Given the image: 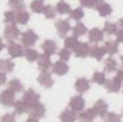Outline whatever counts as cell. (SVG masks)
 <instances>
[{
  "label": "cell",
  "mask_w": 123,
  "mask_h": 122,
  "mask_svg": "<svg viewBox=\"0 0 123 122\" xmlns=\"http://www.w3.org/2000/svg\"><path fill=\"white\" fill-rule=\"evenodd\" d=\"M97 116V114L95 113L93 109H86L80 112V114H79V120L82 122H92L95 120V117Z\"/></svg>",
  "instance_id": "obj_19"
},
{
  "label": "cell",
  "mask_w": 123,
  "mask_h": 122,
  "mask_svg": "<svg viewBox=\"0 0 123 122\" xmlns=\"http://www.w3.org/2000/svg\"><path fill=\"white\" fill-rule=\"evenodd\" d=\"M122 114H123V110H122Z\"/></svg>",
  "instance_id": "obj_50"
},
{
  "label": "cell",
  "mask_w": 123,
  "mask_h": 122,
  "mask_svg": "<svg viewBox=\"0 0 123 122\" xmlns=\"http://www.w3.org/2000/svg\"><path fill=\"white\" fill-rule=\"evenodd\" d=\"M115 78H118L121 82H123V70H122V69L117 71V77H115Z\"/></svg>",
  "instance_id": "obj_45"
},
{
  "label": "cell",
  "mask_w": 123,
  "mask_h": 122,
  "mask_svg": "<svg viewBox=\"0 0 123 122\" xmlns=\"http://www.w3.org/2000/svg\"><path fill=\"white\" fill-rule=\"evenodd\" d=\"M16 92L12 91L11 88L8 90H4L0 95V103H1L4 107H11V105H14L16 103Z\"/></svg>",
  "instance_id": "obj_1"
},
{
  "label": "cell",
  "mask_w": 123,
  "mask_h": 122,
  "mask_svg": "<svg viewBox=\"0 0 123 122\" xmlns=\"http://www.w3.org/2000/svg\"><path fill=\"white\" fill-rule=\"evenodd\" d=\"M14 69V64L11 60H0V71L3 73H9Z\"/></svg>",
  "instance_id": "obj_25"
},
{
  "label": "cell",
  "mask_w": 123,
  "mask_h": 122,
  "mask_svg": "<svg viewBox=\"0 0 123 122\" xmlns=\"http://www.w3.org/2000/svg\"><path fill=\"white\" fill-rule=\"evenodd\" d=\"M71 49H68V48H62V49H60V52H58V56H60V60H62V61H68L69 58H70V56H71Z\"/></svg>",
  "instance_id": "obj_40"
},
{
  "label": "cell",
  "mask_w": 123,
  "mask_h": 122,
  "mask_svg": "<svg viewBox=\"0 0 123 122\" xmlns=\"http://www.w3.org/2000/svg\"><path fill=\"white\" fill-rule=\"evenodd\" d=\"M76 118H78V116H76L75 110L70 109V108H69V109H65L61 114H60V121L61 122H75Z\"/></svg>",
  "instance_id": "obj_15"
},
{
  "label": "cell",
  "mask_w": 123,
  "mask_h": 122,
  "mask_svg": "<svg viewBox=\"0 0 123 122\" xmlns=\"http://www.w3.org/2000/svg\"><path fill=\"white\" fill-rule=\"evenodd\" d=\"M9 6L16 11H22L25 9V1L24 0H9Z\"/></svg>",
  "instance_id": "obj_37"
},
{
  "label": "cell",
  "mask_w": 123,
  "mask_h": 122,
  "mask_svg": "<svg viewBox=\"0 0 123 122\" xmlns=\"http://www.w3.org/2000/svg\"><path fill=\"white\" fill-rule=\"evenodd\" d=\"M92 109L95 110V113L97 114V116L104 118L106 114H108V104H106L104 100H98V101H96V104L93 105Z\"/></svg>",
  "instance_id": "obj_13"
},
{
  "label": "cell",
  "mask_w": 123,
  "mask_h": 122,
  "mask_svg": "<svg viewBox=\"0 0 123 122\" xmlns=\"http://www.w3.org/2000/svg\"><path fill=\"white\" fill-rule=\"evenodd\" d=\"M56 9H57V13H60V14H70L71 13L70 5H69L66 1H64V0H61V1L57 3Z\"/></svg>",
  "instance_id": "obj_22"
},
{
  "label": "cell",
  "mask_w": 123,
  "mask_h": 122,
  "mask_svg": "<svg viewBox=\"0 0 123 122\" xmlns=\"http://www.w3.org/2000/svg\"><path fill=\"white\" fill-rule=\"evenodd\" d=\"M52 71H53L55 74H57V75H65V74L69 71V65L66 64L65 61L58 60L57 62H55V64H53Z\"/></svg>",
  "instance_id": "obj_9"
},
{
  "label": "cell",
  "mask_w": 123,
  "mask_h": 122,
  "mask_svg": "<svg viewBox=\"0 0 123 122\" xmlns=\"http://www.w3.org/2000/svg\"><path fill=\"white\" fill-rule=\"evenodd\" d=\"M38 82L45 88H49L53 86V79H52L51 74H49L48 71H42L38 77Z\"/></svg>",
  "instance_id": "obj_14"
},
{
  "label": "cell",
  "mask_w": 123,
  "mask_h": 122,
  "mask_svg": "<svg viewBox=\"0 0 123 122\" xmlns=\"http://www.w3.org/2000/svg\"><path fill=\"white\" fill-rule=\"evenodd\" d=\"M121 61H122V65H123V55L121 56Z\"/></svg>",
  "instance_id": "obj_49"
},
{
  "label": "cell",
  "mask_w": 123,
  "mask_h": 122,
  "mask_svg": "<svg viewBox=\"0 0 123 122\" xmlns=\"http://www.w3.org/2000/svg\"><path fill=\"white\" fill-rule=\"evenodd\" d=\"M92 81L97 84H105L106 82V77H105V73H100V71H95L93 73V77H92Z\"/></svg>",
  "instance_id": "obj_36"
},
{
  "label": "cell",
  "mask_w": 123,
  "mask_h": 122,
  "mask_svg": "<svg viewBox=\"0 0 123 122\" xmlns=\"http://www.w3.org/2000/svg\"><path fill=\"white\" fill-rule=\"evenodd\" d=\"M83 16H84V12H83V9L80 8V6H79V8H76V9H74V11H71V13H70V18L76 19V21L82 19Z\"/></svg>",
  "instance_id": "obj_39"
},
{
  "label": "cell",
  "mask_w": 123,
  "mask_h": 122,
  "mask_svg": "<svg viewBox=\"0 0 123 122\" xmlns=\"http://www.w3.org/2000/svg\"><path fill=\"white\" fill-rule=\"evenodd\" d=\"M89 45L88 43H84V42H78L76 45L73 48V52L76 57H80V58H84L89 55Z\"/></svg>",
  "instance_id": "obj_3"
},
{
  "label": "cell",
  "mask_w": 123,
  "mask_h": 122,
  "mask_svg": "<svg viewBox=\"0 0 123 122\" xmlns=\"http://www.w3.org/2000/svg\"><path fill=\"white\" fill-rule=\"evenodd\" d=\"M97 11H98V14L101 16V17H106V16L111 14L113 8H111V5L108 4V3H101V4L97 6Z\"/></svg>",
  "instance_id": "obj_23"
},
{
  "label": "cell",
  "mask_w": 123,
  "mask_h": 122,
  "mask_svg": "<svg viewBox=\"0 0 123 122\" xmlns=\"http://www.w3.org/2000/svg\"><path fill=\"white\" fill-rule=\"evenodd\" d=\"M105 87L109 92H118L122 87V82L118 78H113V79H109L105 82Z\"/></svg>",
  "instance_id": "obj_16"
},
{
  "label": "cell",
  "mask_w": 123,
  "mask_h": 122,
  "mask_svg": "<svg viewBox=\"0 0 123 122\" xmlns=\"http://www.w3.org/2000/svg\"><path fill=\"white\" fill-rule=\"evenodd\" d=\"M105 49H106V53L109 55H114L118 52V48H119V42L118 40H108L105 43Z\"/></svg>",
  "instance_id": "obj_21"
},
{
  "label": "cell",
  "mask_w": 123,
  "mask_h": 122,
  "mask_svg": "<svg viewBox=\"0 0 123 122\" xmlns=\"http://www.w3.org/2000/svg\"><path fill=\"white\" fill-rule=\"evenodd\" d=\"M19 37V30L16 27V25H8L4 30V38L8 42H13Z\"/></svg>",
  "instance_id": "obj_6"
},
{
  "label": "cell",
  "mask_w": 123,
  "mask_h": 122,
  "mask_svg": "<svg viewBox=\"0 0 123 122\" xmlns=\"http://www.w3.org/2000/svg\"><path fill=\"white\" fill-rule=\"evenodd\" d=\"M43 14H44L45 18H55L56 14H57V9L52 5H45L44 11H43Z\"/></svg>",
  "instance_id": "obj_31"
},
{
  "label": "cell",
  "mask_w": 123,
  "mask_h": 122,
  "mask_svg": "<svg viewBox=\"0 0 123 122\" xmlns=\"http://www.w3.org/2000/svg\"><path fill=\"white\" fill-rule=\"evenodd\" d=\"M29 109H30V107L25 103L24 100H22V101H16V103H14V110H16V113H17V114L26 113V112H29Z\"/></svg>",
  "instance_id": "obj_26"
},
{
  "label": "cell",
  "mask_w": 123,
  "mask_h": 122,
  "mask_svg": "<svg viewBox=\"0 0 123 122\" xmlns=\"http://www.w3.org/2000/svg\"><path fill=\"white\" fill-rule=\"evenodd\" d=\"M8 88H11V90L14 91V92H21L24 90V86H22V83L18 79H12L8 84Z\"/></svg>",
  "instance_id": "obj_34"
},
{
  "label": "cell",
  "mask_w": 123,
  "mask_h": 122,
  "mask_svg": "<svg viewBox=\"0 0 123 122\" xmlns=\"http://www.w3.org/2000/svg\"><path fill=\"white\" fill-rule=\"evenodd\" d=\"M79 1H80V5L86 8H97L101 3H104L102 0H79Z\"/></svg>",
  "instance_id": "obj_32"
},
{
  "label": "cell",
  "mask_w": 123,
  "mask_h": 122,
  "mask_svg": "<svg viewBox=\"0 0 123 122\" xmlns=\"http://www.w3.org/2000/svg\"><path fill=\"white\" fill-rule=\"evenodd\" d=\"M26 122H38V118H34V117H30Z\"/></svg>",
  "instance_id": "obj_46"
},
{
  "label": "cell",
  "mask_w": 123,
  "mask_h": 122,
  "mask_svg": "<svg viewBox=\"0 0 123 122\" xmlns=\"http://www.w3.org/2000/svg\"><path fill=\"white\" fill-rule=\"evenodd\" d=\"M4 47H5V45H4V43H3V42H1V39H0V52H1L3 49H4Z\"/></svg>",
  "instance_id": "obj_47"
},
{
  "label": "cell",
  "mask_w": 123,
  "mask_h": 122,
  "mask_svg": "<svg viewBox=\"0 0 123 122\" xmlns=\"http://www.w3.org/2000/svg\"><path fill=\"white\" fill-rule=\"evenodd\" d=\"M118 70V62L114 58H108L105 61V71H115Z\"/></svg>",
  "instance_id": "obj_33"
},
{
  "label": "cell",
  "mask_w": 123,
  "mask_h": 122,
  "mask_svg": "<svg viewBox=\"0 0 123 122\" xmlns=\"http://www.w3.org/2000/svg\"><path fill=\"white\" fill-rule=\"evenodd\" d=\"M56 29H57V34L61 38H66L68 32L70 31L71 26L69 24L68 19H60V21L56 22Z\"/></svg>",
  "instance_id": "obj_5"
},
{
  "label": "cell",
  "mask_w": 123,
  "mask_h": 122,
  "mask_svg": "<svg viewBox=\"0 0 123 122\" xmlns=\"http://www.w3.org/2000/svg\"><path fill=\"white\" fill-rule=\"evenodd\" d=\"M29 19H30V16H29V13L26 12L25 9H22V11H17V22H18V24L26 25Z\"/></svg>",
  "instance_id": "obj_29"
},
{
  "label": "cell",
  "mask_w": 123,
  "mask_h": 122,
  "mask_svg": "<svg viewBox=\"0 0 123 122\" xmlns=\"http://www.w3.org/2000/svg\"><path fill=\"white\" fill-rule=\"evenodd\" d=\"M104 122H121V117L115 113H108L104 117Z\"/></svg>",
  "instance_id": "obj_41"
},
{
  "label": "cell",
  "mask_w": 123,
  "mask_h": 122,
  "mask_svg": "<svg viewBox=\"0 0 123 122\" xmlns=\"http://www.w3.org/2000/svg\"><path fill=\"white\" fill-rule=\"evenodd\" d=\"M115 35H117V40L123 43V29H121V30H118L117 32H115Z\"/></svg>",
  "instance_id": "obj_43"
},
{
  "label": "cell",
  "mask_w": 123,
  "mask_h": 122,
  "mask_svg": "<svg viewBox=\"0 0 123 122\" xmlns=\"http://www.w3.org/2000/svg\"><path fill=\"white\" fill-rule=\"evenodd\" d=\"M5 82H6V75H5V73L0 71V86H1V84H4Z\"/></svg>",
  "instance_id": "obj_44"
},
{
  "label": "cell",
  "mask_w": 123,
  "mask_h": 122,
  "mask_svg": "<svg viewBox=\"0 0 123 122\" xmlns=\"http://www.w3.org/2000/svg\"><path fill=\"white\" fill-rule=\"evenodd\" d=\"M105 53H106V49H105V47H101V45H93V47L89 48V55H91V57H93L98 61L104 57Z\"/></svg>",
  "instance_id": "obj_17"
},
{
  "label": "cell",
  "mask_w": 123,
  "mask_h": 122,
  "mask_svg": "<svg viewBox=\"0 0 123 122\" xmlns=\"http://www.w3.org/2000/svg\"><path fill=\"white\" fill-rule=\"evenodd\" d=\"M102 31H105L106 34L111 35V34H115V32L118 31V27L115 24H113V22H105L104 25V29H102Z\"/></svg>",
  "instance_id": "obj_35"
},
{
  "label": "cell",
  "mask_w": 123,
  "mask_h": 122,
  "mask_svg": "<svg viewBox=\"0 0 123 122\" xmlns=\"http://www.w3.org/2000/svg\"><path fill=\"white\" fill-rule=\"evenodd\" d=\"M0 122H16V117H14V114H11V113L4 114L1 117V120H0Z\"/></svg>",
  "instance_id": "obj_42"
},
{
  "label": "cell",
  "mask_w": 123,
  "mask_h": 122,
  "mask_svg": "<svg viewBox=\"0 0 123 122\" xmlns=\"http://www.w3.org/2000/svg\"><path fill=\"white\" fill-rule=\"evenodd\" d=\"M88 39L91 43L97 44L98 42H101L102 39H104V31H102L101 29H97V27L91 29V31L88 32Z\"/></svg>",
  "instance_id": "obj_10"
},
{
  "label": "cell",
  "mask_w": 123,
  "mask_h": 122,
  "mask_svg": "<svg viewBox=\"0 0 123 122\" xmlns=\"http://www.w3.org/2000/svg\"><path fill=\"white\" fill-rule=\"evenodd\" d=\"M4 18H5V24L14 25L16 22H17V12H13V11H8V12H5Z\"/></svg>",
  "instance_id": "obj_30"
},
{
  "label": "cell",
  "mask_w": 123,
  "mask_h": 122,
  "mask_svg": "<svg viewBox=\"0 0 123 122\" xmlns=\"http://www.w3.org/2000/svg\"><path fill=\"white\" fill-rule=\"evenodd\" d=\"M30 6H31V11H34L35 13H43L45 5L43 3V0H32Z\"/></svg>",
  "instance_id": "obj_27"
},
{
  "label": "cell",
  "mask_w": 123,
  "mask_h": 122,
  "mask_svg": "<svg viewBox=\"0 0 123 122\" xmlns=\"http://www.w3.org/2000/svg\"><path fill=\"white\" fill-rule=\"evenodd\" d=\"M44 53H47L49 56H52L53 53H57V44L55 40H45L42 45Z\"/></svg>",
  "instance_id": "obj_18"
},
{
  "label": "cell",
  "mask_w": 123,
  "mask_h": 122,
  "mask_svg": "<svg viewBox=\"0 0 123 122\" xmlns=\"http://www.w3.org/2000/svg\"><path fill=\"white\" fill-rule=\"evenodd\" d=\"M119 25H121V27L123 29V18H121V19H119Z\"/></svg>",
  "instance_id": "obj_48"
},
{
  "label": "cell",
  "mask_w": 123,
  "mask_h": 122,
  "mask_svg": "<svg viewBox=\"0 0 123 122\" xmlns=\"http://www.w3.org/2000/svg\"><path fill=\"white\" fill-rule=\"evenodd\" d=\"M75 90L79 92V94H83V92L89 90V82L86 79V78H79L75 82Z\"/></svg>",
  "instance_id": "obj_20"
},
{
  "label": "cell",
  "mask_w": 123,
  "mask_h": 122,
  "mask_svg": "<svg viewBox=\"0 0 123 122\" xmlns=\"http://www.w3.org/2000/svg\"><path fill=\"white\" fill-rule=\"evenodd\" d=\"M52 61H51V56L44 53V55H39V58H38V66L42 71H47L49 66H51Z\"/></svg>",
  "instance_id": "obj_12"
},
{
  "label": "cell",
  "mask_w": 123,
  "mask_h": 122,
  "mask_svg": "<svg viewBox=\"0 0 123 122\" xmlns=\"http://www.w3.org/2000/svg\"><path fill=\"white\" fill-rule=\"evenodd\" d=\"M8 52L11 55V57H21L25 53V51L22 49V45H19L18 43L14 42H11L8 44Z\"/></svg>",
  "instance_id": "obj_8"
},
{
  "label": "cell",
  "mask_w": 123,
  "mask_h": 122,
  "mask_svg": "<svg viewBox=\"0 0 123 122\" xmlns=\"http://www.w3.org/2000/svg\"><path fill=\"white\" fill-rule=\"evenodd\" d=\"M69 105H70V109L75 110V112H80L83 108H84L86 101H84V99H83L80 95H78V96H74V97L70 99Z\"/></svg>",
  "instance_id": "obj_7"
},
{
  "label": "cell",
  "mask_w": 123,
  "mask_h": 122,
  "mask_svg": "<svg viewBox=\"0 0 123 122\" xmlns=\"http://www.w3.org/2000/svg\"><path fill=\"white\" fill-rule=\"evenodd\" d=\"M29 114H30V117H34V118H42V117H44V114H45V107L43 104H36V105H34V107H30Z\"/></svg>",
  "instance_id": "obj_11"
},
{
  "label": "cell",
  "mask_w": 123,
  "mask_h": 122,
  "mask_svg": "<svg viewBox=\"0 0 123 122\" xmlns=\"http://www.w3.org/2000/svg\"><path fill=\"white\" fill-rule=\"evenodd\" d=\"M36 40H38V35L34 32V30H27L21 35V42L26 48L32 47L36 43Z\"/></svg>",
  "instance_id": "obj_2"
},
{
  "label": "cell",
  "mask_w": 123,
  "mask_h": 122,
  "mask_svg": "<svg viewBox=\"0 0 123 122\" xmlns=\"http://www.w3.org/2000/svg\"><path fill=\"white\" fill-rule=\"evenodd\" d=\"M24 55H25V57L27 58V61H38V58H39L38 51H35V49H32V48H26Z\"/></svg>",
  "instance_id": "obj_28"
},
{
  "label": "cell",
  "mask_w": 123,
  "mask_h": 122,
  "mask_svg": "<svg viewBox=\"0 0 123 122\" xmlns=\"http://www.w3.org/2000/svg\"><path fill=\"white\" fill-rule=\"evenodd\" d=\"M39 99H40L39 94H36L34 90H31V88L26 91L25 95H24V101L29 105V107H34V105L39 104Z\"/></svg>",
  "instance_id": "obj_4"
},
{
  "label": "cell",
  "mask_w": 123,
  "mask_h": 122,
  "mask_svg": "<svg viewBox=\"0 0 123 122\" xmlns=\"http://www.w3.org/2000/svg\"><path fill=\"white\" fill-rule=\"evenodd\" d=\"M64 43H65V48L73 49L76 45V43H78V39H76V37H66Z\"/></svg>",
  "instance_id": "obj_38"
},
{
  "label": "cell",
  "mask_w": 123,
  "mask_h": 122,
  "mask_svg": "<svg viewBox=\"0 0 123 122\" xmlns=\"http://www.w3.org/2000/svg\"><path fill=\"white\" fill-rule=\"evenodd\" d=\"M87 27H86L84 24H82V22H76V25L73 27V32H74V37H82V35H84L86 32H87Z\"/></svg>",
  "instance_id": "obj_24"
}]
</instances>
